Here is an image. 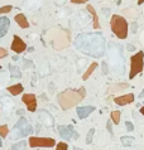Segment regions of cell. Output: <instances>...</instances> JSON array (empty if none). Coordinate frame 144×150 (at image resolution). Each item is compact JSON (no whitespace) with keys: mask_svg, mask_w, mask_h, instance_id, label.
Listing matches in <instances>:
<instances>
[{"mask_svg":"<svg viewBox=\"0 0 144 150\" xmlns=\"http://www.w3.org/2000/svg\"><path fill=\"white\" fill-rule=\"evenodd\" d=\"M39 130H41V126L37 125V133H39Z\"/></svg>","mask_w":144,"mask_h":150,"instance_id":"cell-39","label":"cell"},{"mask_svg":"<svg viewBox=\"0 0 144 150\" xmlns=\"http://www.w3.org/2000/svg\"><path fill=\"white\" fill-rule=\"evenodd\" d=\"M102 70H104L105 73H106V72H108V70H106V63H102Z\"/></svg>","mask_w":144,"mask_h":150,"instance_id":"cell-35","label":"cell"},{"mask_svg":"<svg viewBox=\"0 0 144 150\" xmlns=\"http://www.w3.org/2000/svg\"><path fill=\"white\" fill-rule=\"evenodd\" d=\"M125 128H127V130L129 133H131L133 130H134V125H133L130 121H127V122H125Z\"/></svg>","mask_w":144,"mask_h":150,"instance_id":"cell-27","label":"cell"},{"mask_svg":"<svg viewBox=\"0 0 144 150\" xmlns=\"http://www.w3.org/2000/svg\"><path fill=\"white\" fill-rule=\"evenodd\" d=\"M106 129L109 130V133H110V134H113V124H111V121H110V120L106 122Z\"/></svg>","mask_w":144,"mask_h":150,"instance_id":"cell-31","label":"cell"},{"mask_svg":"<svg viewBox=\"0 0 144 150\" xmlns=\"http://www.w3.org/2000/svg\"><path fill=\"white\" fill-rule=\"evenodd\" d=\"M58 133L62 139L64 140H71L72 137L73 139H78V134L73 130V126L68 125V126H63V125H58Z\"/></svg>","mask_w":144,"mask_h":150,"instance_id":"cell-8","label":"cell"},{"mask_svg":"<svg viewBox=\"0 0 144 150\" xmlns=\"http://www.w3.org/2000/svg\"><path fill=\"white\" fill-rule=\"evenodd\" d=\"M90 44V49H89V54L94 56V57H101L104 54L105 51V40L104 38L99 34H83V36L77 37V39L75 40V45L77 49H83Z\"/></svg>","mask_w":144,"mask_h":150,"instance_id":"cell-1","label":"cell"},{"mask_svg":"<svg viewBox=\"0 0 144 150\" xmlns=\"http://www.w3.org/2000/svg\"><path fill=\"white\" fill-rule=\"evenodd\" d=\"M96 67H97V63H96V62L91 63V66H90L89 68H87L86 72H85V75L82 76V80H83V81H86L87 78H89V77L91 76V73H92V72L95 71V68H96Z\"/></svg>","mask_w":144,"mask_h":150,"instance_id":"cell-19","label":"cell"},{"mask_svg":"<svg viewBox=\"0 0 144 150\" xmlns=\"http://www.w3.org/2000/svg\"><path fill=\"white\" fill-rule=\"evenodd\" d=\"M32 134H33V128L28 124V121L24 117H20L14 126V135L11 137L15 139V137H23L27 135H32Z\"/></svg>","mask_w":144,"mask_h":150,"instance_id":"cell-5","label":"cell"},{"mask_svg":"<svg viewBox=\"0 0 144 150\" xmlns=\"http://www.w3.org/2000/svg\"><path fill=\"white\" fill-rule=\"evenodd\" d=\"M17 114H19V115H22V114H24V111H23V110H19V111H18V112H17Z\"/></svg>","mask_w":144,"mask_h":150,"instance_id":"cell-38","label":"cell"},{"mask_svg":"<svg viewBox=\"0 0 144 150\" xmlns=\"http://www.w3.org/2000/svg\"><path fill=\"white\" fill-rule=\"evenodd\" d=\"M71 3L72 4H85L86 1H85V0H72Z\"/></svg>","mask_w":144,"mask_h":150,"instance_id":"cell-32","label":"cell"},{"mask_svg":"<svg viewBox=\"0 0 144 150\" xmlns=\"http://www.w3.org/2000/svg\"><path fill=\"white\" fill-rule=\"evenodd\" d=\"M22 101L27 105V107H28V111H30V112H34V111L37 110V97H36V95H34V93L23 95Z\"/></svg>","mask_w":144,"mask_h":150,"instance_id":"cell-9","label":"cell"},{"mask_svg":"<svg viewBox=\"0 0 144 150\" xmlns=\"http://www.w3.org/2000/svg\"><path fill=\"white\" fill-rule=\"evenodd\" d=\"M87 10L91 13V15H92V20H94V28L95 29H100V22H99V17L96 14V11H95L94 6L91 5V4H87Z\"/></svg>","mask_w":144,"mask_h":150,"instance_id":"cell-14","label":"cell"},{"mask_svg":"<svg viewBox=\"0 0 144 150\" xmlns=\"http://www.w3.org/2000/svg\"><path fill=\"white\" fill-rule=\"evenodd\" d=\"M110 27L111 30L119 39H125L128 37V30H129V25L127 19L121 15H113L111 20H110Z\"/></svg>","mask_w":144,"mask_h":150,"instance_id":"cell-3","label":"cell"},{"mask_svg":"<svg viewBox=\"0 0 144 150\" xmlns=\"http://www.w3.org/2000/svg\"><path fill=\"white\" fill-rule=\"evenodd\" d=\"M11 150H27V143L25 141H19V143L13 145Z\"/></svg>","mask_w":144,"mask_h":150,"instance_id":"cell-21","label":"cell"},{"mask_svg":"<svg viewBox=\"0 0 144 150\" xmlns=\"http://www.w3.org/2000/svg\"><path fill=\"white\" fill-rule=\"evenodd\" d=\"M0 147H3V143H1V139H0Z\"/></svg>","mask_w":144,"mask_h":150,"instance_id":"cell-40","label":"cell"},{"mask_svg":"<svg viewBox=\"0 0 144 150\" xmlns=\"http://www.w3.org/2000/svg\"><path fill=\"white\" fill-rule=\"evenodd\" d=\"M76 111H77L78 119L83 120V119H86L90 114L94 112V111H95V107H94V106H80V107H77V110H76Z\"/></svg>","mask_w":144,"mask_h":150,"instance_id":"cell-12","label":"cell"},{"mask_svg":"<svg viewBox=\"0 0 144 150\" xmlns=\"http://www.w3.org/2000/svg\"><path fill=\"white\" fill-rule=\"evenodd\" d=\"M6 54H8V51H6V49L0 48V59L4 58V57H6Z\"/></svg>","mask_w":144,"mask_h":150,"instance_id":"cell-29","label":"cell"},{"mask_svg":"<svg viewBox=\"0 0 144 150\" xmlns=\"http://www.w3.org/2000/svg\"><path fill=\"white\" fill-rule=\"evenodd\" d=\"M68 149V145L66 143H63V141H61L56 145V150H67Z\"/></svg>","mask_w":144,"mask_h":150,"instance_id":"cell-25","label":"cell"},{"mask_svg":"<svg viewBox=\"0 0 144 150\" xmlns=\"http://www.w3.org/2000/svg\"><path fill=\"white\" fill-rule=\"evenodd\" d=\"M127 49H128V51H135V47H133L131 44H128L127 45Z\"/></svg>","mask_w":144,"mask_h":150,"instance_id":"cell-34","label":"cell"},{"mask_svg":"<svg viewBox=\"0 0 144 150\" xmlns=\"http://www.w3.org/2000/svg\"><path fill=\"white\" fill-rule=\"evenodd\" d=\"M39 114H41V115H39L41 119L43 120V122H44L45 125H47V126H52V125H53V117L47 112V111L41 110V111H39Z\"/></svg>","mask_w":144,"mask_h":150,"instance_id":"cell-16","label":"cell"},{"mask_svg":"<svg viewBox=\"0 0 144 150\" xmlns=\"http://www.w3.org/2000/svg\"><path fill=\"white\" fill-rule=\"evenodd\" d=\"M11 49L15 53H22L27 49V44L24 43V40L22 38H19L18 36H14L13 42H11Z\"/></svg>","mask_w":144,"mask_h":150,"instance_id":"cell-10","label":"cell"},{"mask_svg":"<svg viewBox=\"0 0 144 150\" xmlns=\"http://www.w3.org/2000/svg\"><path fill=\"white\" fill-rule=\"evenodd\" d=\"M10 27V20L6 17H0V38H3L6 34L8 29Z\"/></svg>","mask_w":144,"mask_h":150,"instance_id":"cell-13","label":"cell"},{"mask_svg":"<svg viewBox=\"0 0 144 150\" xmlns=\"http://www.w3.org/2000/svg\"><path fill=\"white\" fill-rule=\"evenodd\" d=\"M23 86L20 83H18V84H13V86H9L8 87V91L10 92V95H13V96H18L19 93H22L23 92Z\"/></svg>","mask_w":144,"mask_h":150,"instance_id":"cell-17","label":"cell"},{"mask_svg":"<svg viewBox=\"0 0 144 150\" xmlns=\"http://www.w3.org/2000/svg\"><path fill=\"white\" fill-rule=\"evenodd\" d=\"M13 9L11 5H5V6H1L0 8V14H5V13H9V11Z\"/></svg>","mask_w":144,"mask_h":150,"instance_id":"cell-26","label":"cell"},{"mask_svg":"<svg viewBox=\"0 0 144 150\" xmlns=\"http://www.w3.org/2000/svg\"><path fill=\"white\" fill-rule=\"evenodd\" d=\"M55 145L57 144L55 139H52V137H38V136L29 137L30 148H53Z\"/></svg>","mask_w":144,"mask_h":150,"instance_id":"cell-6","label":"cell"},{"mask_svg":"<svg viewBox=\"0 0 144 150\" xmlns=\"http://www.w3.org/2000/svg\"><path fill=\"white\" fill-rule=\"evenodd\" d=\"M134 101V95L133 93H128V95H123V96H117V97L114 98V102L119 106H125L129 105Z\"/></svg>","mask_w":144,"mask_h":150,"instance_id":"cell-11","label":"cell"},{"mask_svg":"<svg viewBox=\"0 0 144 150\" xmlns=\"http://www.w3.org/2000/svg\"><path fill=\"white\" fill-rule=\"evenodd\" d=\"M127 87V84L125 83H120V86H116V87H114L111 88V91H117V90H123V88Z\"/></svg>","mask_w":144,"mask_h":150,"instance_id":"cell-30","label":"cell"},{"mask_svg":"<svg viewBox=\"0 0 144 150\" xmlns=\"http://www.w3.org/2000/svg\"><path fill=\"white\" fill-rule=\"evenodd\" d=\"M144 67V52L139 51L138 53L131 56L130 58V72H129V78L133 80L134 77L143 71Z\"/></svg>","mask_w":144,"mask_h":150,"instance_id":"cell-4","label":"cell"},{"mask_svg":"<svg viewBox=\"0 0 144 150\" xmlns=\"http://www.w3.org/2000/svg\"><path fill=\"white\" fill-rule=\"evenodd\" d=\"M8 133H9V130H8L6 125H1V126H0V136H1V137H6Z\"/></svg>","mask_w":144,"mask_h":150,"instance_id":"cell-24","label":"cell"},{"mask_svg":"<svg viewBox=\"0 0 144 150\" xmlns=\"http://www.w3.org/2000/svg\"><path fill=\"white\" fill-rule=\"evenodd\" d=\"M14 19H15L17 24L20 27V28L25 29V28H28V27H29V23H28V20H27V18H25L24 14H18V15H15Z\"/></svg>","mask_w":144,"mask_h":150,"instance_id":"cell-15","label":"cell"},{"mask_svg":"<svg viewBox=\"0 0 144 150\" xmlns=\"http://www.w3.org/2000/svg\"><path fill=\"white\" fill-rule=\"evenodd\" d=\"M86 90L85 87H80L78 90H66L57 96L58 103L62 110H70L73 106L78 105L85 98Z\"/></svg>","mask_w":144,"mask_h":150,"instance_id":"cell-2","label":"cell"},{"mask_svg":"<svg viewBox=\"0 0 144 150\" xmlns=\"http://www.w3.org/2000/svg\"><path fill=\"white\" fill-rule=\"evenodd\" d=\"M9 71H10L11 77H14V78H20V77H22V72L18 68V66H13V64H10V66H9Z\"/></svg>","mask_w":144,"mask_h":150,"instance_id":"cell-18","label":"cell"},{"mask_svg":"<svg viewBox=\"0 0 144 150\" xmlns=\"http://www.w3.org/2000/svg\"><path fill=\"white\" fill-rule=\"evenodd\" d=\"M139 97H144V90L140 92V95H139Z\"/></svg>","mask_w":144,"mask_h":150,"instance_id":"cell-37","label":"cell"},{"mask_svg":"<svg viewBox=\"0 0 144 150\" xmlns=\"http://www.w3.org/2000/svg\"><path fill=\"white\" fill-rule=\"evenodd\" d=\"M136 28H138V24H136V23H133V24H131V30H133V33L136 32Z\"/></svg>","mask_w":144,"mask_h":150,"instance_id":"cell-33","label":"cell"},{"mask_svg":"<svg viewBox=\"0 0 144 150\" xmlns=\"http://www.w3.org/2000/svg\"><path fill=\"white\" fill-rule=\"evenodd\" d=\"M73 150H81V149H77V148H75V149H73Z\"/></svg>","mask_w":144,"mask_h":150,"instance_id":"cell-41","label":"cell"},{"mask_svg":"<svg viewBox=\"0 0 144 150\" xmlns=\"http://www.w3.org/2000/svg\"><path fill=\"white\" fill-rule=\"evenodd\" d=\"M53 43L56 49H62L70 44V32L68 30H58V33L53 37Z\"/></svg>","mask_w":144,"mask_h":150,"instance_id":"cell-7","label":"cell"},{"mask_svg":"<svg viewBox=\"0 0 144 150\" xmlns=\"http://www.w3.org/2000/svg\"><path fill=\"white\" fill-rule=\"evenodd\" d=\"M140 114L144 115V106H143V107H140Z\"/></svg>","mask_w":144,"mask_h":150,"instance_id":"cell-36","label":"cell"},{"mask_svg":"<svg viewBox=\"0 0 144 150\" xmlns=\"http://www.w3.org/2000/svg\"><path fill=\"white\" fill-rule=\"evenodd\" d=\"M134 143V137L133 136H123L121 137V144L124 147H130V145Z\"/></svg>","mask_w":144,"mask_h":150,"instance_id":"cell-20","label":"cell"},{"mask_svg":"<svg viewBox=\"0 0 144 150\" xmlns=\"http://www.w3.org/2000/svg\"><path fill=\"white\" fill-rule=\"evenodd\" d=\"M120 115L121 114L119 112V111H113L111 112V120H113V122L115 125H117L120 122Z\"/></svg>","mask_w":144,"mask_h":150,"instance_id":"cell-22","label":"cell"},{"mask_svg":"<svg viewBox=\"0 0 144 150\" xmlns=\"http://www.w3.org/2000/svg\"><path fill=\"white\" fill-rule=\"evenodd\" d=\"M34 66H33V62L32 61H28V59H24V68H33Z\"/></svg>","mask_w":144,"mask_h":150,"instance_id":"cell-28","label":"cell"},{"mask_svg":"<svg viewBox=\"0 0 144 150\" xmlns=\"http://www.w3.org/2000/svg\"><path fill=\"white\" fill-rule=\"evenodd\" d=\"M94 134H95V129H90V131H89V134H87V136H86V144L87 145H90L91 143H92Z\"/></svg>","mask_w":144,"mask_h":150,"instance_id":"cell-23","label":"cell"}]
</instances>
